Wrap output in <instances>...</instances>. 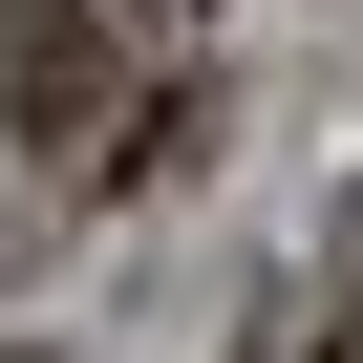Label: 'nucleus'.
<instances>
[{
    "mask_svg": "<svg viewBox=\"0 0 363 363\" xmlns=\"http://www.w3.org/2000/svg\"><path fill=\"white\" fill-rule=\"evenodd\" d=\"M107 0H0V128H22L43 171H107V193H128V171H171V150H193V107H107Z\"/></svg>",
    "mask_w": 363,
    "mask_h": 363,
    "instance_id": "obj_1",
    "label": "nucleus"
},
{
    "mask_svg": "<svg viewBox=\"0 0 363 363\" xmlns=\"http://www.w3.org/2000/svg\"><path fill=\"white\" fill-rule=\"evenodd\" d=\"M107 22H128V43H150V22H193V0H107Z\"/></svg>",
    "mask_w": 363,
    "mask_h": 363,
    "instance_id": "obj_2",
    "label": "nucleus"
},
{
    "mask_svg": "<svg viewBox=\"0 0 363 363\" xmlns=\"http://www.w3.org/2000/svg\"><path fill=\"white\" fill-rule=\"evenodd\" d=\"M342 299H363V193H342Z\"/></svg>",
    "mask_w": 363,
    "mask_h": 363,
    "instance_id": "obj_3",
    "label": "nucleus"
},
{
    "mask_svg": "<svg viewBox=\"0 0 363 363\" xmlns=\"http://www.w3.org/2000/svg\"><path fill=\"white\" fill-rule=\"evenodd\" d=\"M320 363H363V320H342V342H320Z\"/></svg>",
    "mask_w": 363,
    "mask_h": 363,
    "instance_id": "obj_4",
    "label": "nucleus"
}]
</instances>
